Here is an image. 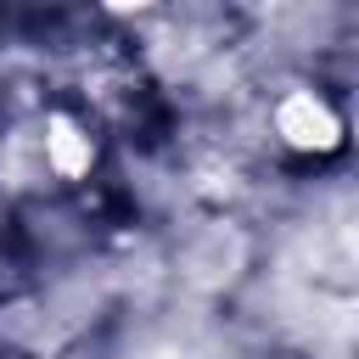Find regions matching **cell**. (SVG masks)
Returning <instances> with one entry per match:
<instances>
[{"label": "cell", "mask_w": 359, "mask_h": 359, "mask_svg": "<svg viewBox=\"0 0 359 359\" xmlns=\"http://www.w3.org/2000/svg\"><path fill=\"white\" fill-rule=\"evenodd\" d=\"M275 135H280L292 151L325 157V151L342 146V118L331 112L325 95H314V90H286V95L275 101Z\"/></svg>", "instance_id": "obj_1"}, {"label": "cell", "mask_w": 359, "mask_h": 359, "mask_svg": "<svg viewBox=\"0 0 359 359\" xmlns=\"http://www.w3.org/2000/svg\"><path fill=\"white\" fill-rule=\"evenodd\" d=\"M90 163H95L90 129H84L79 118H67V112H50V118H45V168L62 174V180H84Z\"/></svg>", "instance_id": "obj_2"}]
</instances>
